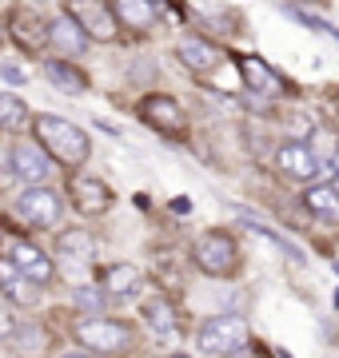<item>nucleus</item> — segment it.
<instances>
[{"mask_svg":"<svg viewBox=\"0 0 339 358\" xmlns=\"http://www.w3.org/2000/svg\"><path fill=\"white\" fill-rule=\"evenodd\" d=\"M240 76H244V84H248L256 96H284L287 92L284 76H275L260 56H244V60H240Z\"/></svg>","mask_w":339,"mask_h":358,"instance_id":"obj_16","label":"nucleus"},{"mask_svg":"<svg viewBox=\"0 0 339 358\" xmlns=\"http://www.w3.org/2000/svg\"><path fill=\"white\" fill-rule=\"evenodd\" d=\"M192 255H196V267L204 271V275H216V279H228V275L240 271V247H235V239L220 227L204 231L196 239V247H192Z\"/></svg>","mask_w":339,"mask_h":358,"instance_id":"obj_3","label":"nucleus"},{"mask_svg":"<svg viewBox=\"0 0 339 358\" xmlns=\"http://www.w3.org/2000/svg\"><path fill=\"white\" fill-rule=\"evenodd\" d=\"M112 13H116L120 28H128V32L144 36V32H152V28H156L160 4H156V0H116V4H112Z\"/></svg>","mask_w":339,"mask_h":358,"instance_id":"obj_13","label":"nucleus"},{"mask_svg":"<svg viewBox=\"0 0 339 358\" xmlns=\"http://www.w3.org/2000/svg\"><path fill=\"white\" fill-rule=\"evenodd\" d=\"M275 164H279V171H284L287 179H315L319 167H324V159H319L307 143L291 140V143H284V148L275 152Z\"/></svg>","mask_w":339,"mask_h":358,"instance_id":"obj_11","label":"nucleus"},{"mask_svg":"<svg viewBox=\"0 0 339 358\" xmlns=\"http://www.w3.org/2000/svg\"><path fill=\"white\" fill-rule=\"evenodd\" d=\"M136 112H140V120L148 128L164 131V136H184L188 131V115H184V108L172 96H144Z\"/></svg>","mask_w":339,"mask_h":358,"instance_id":"obj_7","label":"nucleus"},{"mask_svg":"<svg viewBox=\"0 0 339 358\" xmlns=\"http://www.w3.org/2000/svg\"><path fill=\"white\" fill-rule=\"evenodd\" d=\"M60 211H64V203H60V195L53 192V187H44V183H36V187H28L20 199H16V215L25 219L28 227L36 231H48L60 223Z\"/></svg>","mask_w":339,"mask_h":358,"instance_id":"obj_6","label":"nucleus"},{"mask_svg":"<svg viewBox=\"0 0 339 358\" xmlns=\"http://www.w3.org/2000/svg\"><path fill=\"white\" fill-rule=\"evenodd\" d=\"M68 16L88 32V40L96 36V40H104V44H112L120 36V20L108 0H68Z\"/></svg>","mask_w":339,"mask_h":358,"instance_id":"obj_5","label":"nucleus"},{"mask_svg":"<svg viewBox=\"0 0 339 358\" xmlns=\"http://www.w3.org/2000/svg\"><path fill=\"white\" fill-rule=\"evenodd\" d=\"M100 287H104V294H112V299H128V294H136V287H140V271L128 267V263H112V267H100Z\"/></svg>","mask_w":339,"mask_h":358,"instance_id":"obj_19","label":"nucleus"},{"mask_svg":"<svg viewBox=\"0 0 339 358\" xmlns=\"http://www.w3.org/2000/svg\"><path fill=\"white\" fill-rule=\"evenodd\" d=\"M68 192H72V203H76L80 215H104L108 207H112V192H108V183L104 179H96V176H76L72 183H68Z\"/></svg>","mask_w":339,"mask_h":358,"instance_id":"obj_9","label":"nucleus"},{"mask_svg":"<svg viewBox=\"0 0 339 358\" xmlns=\"http://www.w3.org/2000/svg\"><path fill=\"white\" fill-rule=\"evenodd\" d=\"M56 251H60V259L72 263V267H88V263H96V239H92L84 227L64 231V235L56 239Z\"/></svg>","mask_w":339,"mask_h":358,"instance_id":"obj_17","label":"nucleus"},{"mask_svg":"<svg viewBox=\"0 0 339 358\" xmlns=\"http://www.w3.org/2000/svg\"><path fill=\"white\" fill-rule=\"evenodd\" d=\"M8 32H13V40L25 52H40L48 44V24H44L32 8H16V13L8 16Z\"/></svg>","mask_w":339,"mask_h":358,"instance_id":"obj_14","label":"nucleus"},{"mask_svg":"<svg viewBox=\"0 0 339 358\" xmlns=\"http://www.w3.org/2000/svg\"><path fill=\"white\" fill-rule=\"evenodd\" d=\"M144 327L156 334L160 343H176V334H180V322H176V310H172L168 299H148L144 303Z\"/></svg>","mask_w":339,"mask_h":358,"instance_id":"obj_18","label":"nucleus"},{"mask_svg":"<svg viewBox=\"0 0 339 358\" xmlns=\"http://www.w3.org/2000/svg\"><path fill=\"white\" fill-rule=\"evenodd\" d=\"M0 294H4L8 303H16V307H28V303L36 299V287H32L8 259H0Z\"/></svg>","mask_w":339,"mask_h":358,"instance_id":"obj_21","label":"nucleus"},{"mask_svg":"<svg viewBox=\"0 0 339 358\" xmlns=\"http://www.w3.org/2000/svg\"><path fill=\"white\" fill-rule=\"evenodd\" d=\"M32 131H36V143L48 152V159H56L60 167H80L92 152L88 136L72 120H60V115H48V112L32 115Z\"/></svg>","mask_w":339,"mask_h":358,"instance_id":"obj_1","label":"nucleus"},{"mask_svg":"<svg viewBox=\"0 0 339 358\" xmlns=\"http://www.w3.org/2000/svg\"><path fill=\"white\" fill-rule=\"evenodd\" d=\"M72 334H76V343L84 346V350H96V355H108V358L128 355L132 343H136V331H132L128 322L104 319V315H88V319H80Z\"/></svg>","mask_w":339,"mask_h":358,"instance_id":"obj_2","label":"nucleus"},{"mask_svg":"<svg viewBox=\"0 0 339 358\" xmlns=\"http://www.w3.org/2000/svg\"><path fill=\"white\" fill-rule=\"evenodd\" d=\"M28 108L20 96H8V92H0V131H25L28 128Z\"/></svg>","mask_w":339,"mask_h":358,"instance_id":"obj_23","label":"nucleus"},{"mask_svg":"<svg viewBox=\"0 0 339 358\" xmlns=\"http://www.w3.org/2000/svg\"><path fill=\"white\" fill-rule=\"evenodd\" d=\"M8 263H13V267L32 282V287H48V282L56 279L53 259L44 255L36 243H28V239H16V243L8 247Z\"/></svg>","mask_w":339,"mask_h":358,"instance_id":"obj_8","label":"nucleus"},{"mask_svg":"<svg viewBox=\"0 0 339 358\" xmlns=\"http://www.w3.org/2000/svg\"><path fill=\"white\" fill-rule=\"evenodd\" d=\"M251 331L244 319H235V315H216V319H208L204 327H200L196 343L204 355H216V358H228V355H240L244 346H248Z\"/></svg>","mask_w":339,"mask_h":358,"instance_id":"obj_4","label":"nucleus"},{"mask_svg":"<svg viewBox=\"0 0 339 358\" xmlns=\"http://www.w3.org/2000/svg\"><path fill=\"white\" fill-rule=\"evenodd\" d=\"M303 203H307V211H312L319 223H339V187L315 183V187L303 192Z\"/></svg>","mask_w":339,"mask_h":358,"instance_id":"obj_20","label":"nucleus"},{"mask_svg":"<svg viewBox=\"0 0 339 358\" xmlns=\"http://www.w3.org/2000/svg\"><path fill=\"white\" fill-rule=\"evenodd\" d=\"M48 44L56 48L60 60H68V56H80V52L88 48V32L64 13V16H56L53 24H48Z\"/></svg>","mask_w":339,"mask_h":358,"instance_id":"obj_15","label":"nucleus"},{"mask_svg":"<svg viewBox=\"0 0 339 358\" xmlns=\"http://www.w3.org/2000/svg\"><path fill=\"white\" fill-rule=\"evenodd\" d=\"M76 303H80V307H88V310H100V307H104V291H88V287H80Z\"/></svg>","mask_w":339,"mask_h":358,"instance_id":"obj_24","label":"nucleus"},{"mask_svg":"<svg viewBox=\"0 0 339 358\" xmlns=\"http://www.w3.org/2000/svg\"><path fill=\"white\" fill-rule=\"evenodd\" d=\"M296 20H303L307 28H319V32H327V36H335L339 40V28L335 24H327V20H319V16H307V13H291Z\"/></svg>","mask_w":339,"mask_h":358,"instance_id":"obj_26","label":"nucleus"},{"mask_svg":"<svg viewBox=\"0 0 339 358\" xmlns=\"http://www.w3.org/2000/svg\"><path fill=\"white\" fill-rule=\"evenodd\" d=\"M13 171L20 183H28V187H36V183H44V179L53 176V164H48V152L40 148V143H16L13 148Z\"/></svg>","mask_w":339,"mask_h":358,"instance_id":"obj_10","label":"nucleus"},{"mask_svg":"<svg viewBox=\"0 0 339 358\" xmlns=\"http://www.w3.org/2000/svg\"><path fill=\"white\" fill-rule=\"evenodd\" d=\"M44 76H48L53 88L68 92V96H84V92H88V76H84L76 64H64V60H48V64H44Z\"/></svg>","mask_w":339,"mask_h":358,"instance_id":"obj_22","label":"nucleus"},{"mask_svg":"<svg viewBox=\"0 0 339 358\" xmlns=\"http://www.w3.org/2000/svg\"><path fill=\"white\" fill-rule=\"evenodd\" d=\"M64 358H88V355H64Z\"/></svg>","mask_w":339,"mask_h":358,"instance_id":"obj_27","label":"nucleus"},{"mask_svg":"<svg viewBox=\"0 0 339 358\" xmlns=\"http://www.w3.org/2000/svg\"><path fill=\"white\" fill-rule=\"evenodd\" d=\"M180 60H184V68L192 72V76H200V80H208L216 68L223 64V52L216 48V44H208V40H180Z\"/></svg>","mask_w":339,"mask_h":358,"instance_id":"obj_12","label":"nucleus"},{"mask_svg":"<svg viewBox=\"0 0 339 358\" xmlns=\"http://www.w3.org/2000/svg\"><path fill=\"white\" fill-rule=\"evenodd\" d=\"M16 334V315L8 303H0V338H13Z\"/></svg>","mask_w":339,"mask_h":358,"instance_id":"obj_25","label":"nucleus"}]
</instances>
